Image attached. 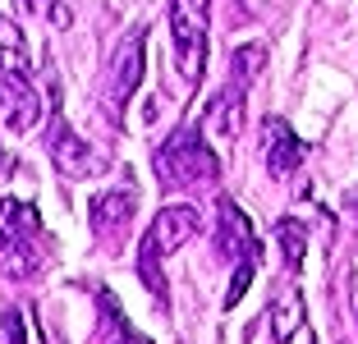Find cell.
Segmentation results:
<instances>
[{
  "mask_svg": "<svg viewBox=\"0 0 358 344\" xmlns=\"http://www.w3.org/2000/svg\"><path fill=\"white\" fill-rule=\"evenodd\" d=\"M46 261H51V234L37 207L23 198H0V275L37 280Z\"/></svg>",
  "mask_w": 358,
  "mask_h": 344,
  "instance_id": "obj_1",
  "label": "cell"
},
{
  "mask_svg": "<svg viewBox=\"0 0 358 344\" xmlns=\"http://www.w3.org/2000/svg\"><path fill=\"white\" fill-rule=\"evenodd\" d=\"M198 229H202V216H198V207H189V202H170V207H161L157 216H152L148 234H143V243H138V275L148 280V289L157 294V303H166L161 261H166L170 252L184 248Z\"/></svg>",
  "mask_w": 358,
  "mask_h": 344,
  "instance_id": "obj_2",
  "label": "cell"
},
{
  "mask_svg": "<svg viewBox=\"0 0 358 344\" xmlns=\"http://www.w3.org/2000/svg\"><path fill=\"white\" fill-rule=\"evenodd\" d=\"M207 28H211V0H170V55H175V73L184 92L202 83Z\"/></svg>",
  "mask_w": 358,
  "mask_h": 344,
  "instance_id": "obj_3",
  "label": "cell"
},
{
  "mask_svg": "<svg viewBox=\"0 0 358 344\" xmlns=\"http://www.w3.org/2000/svg\"><path fill=\"white\" fill-rule=\"evenodd\" d=\"M152 166H157V179L166 188H198V184L221 175V161H216L211 143L202 138V129H175L157 147Z\"/></svg>",
  "mask_w": 358,
  "mask_h": 344,
  "instance_id": "obj_4",
  "label": "cell"
},
{
  "mask_svg": "<svg viewBox=\"0 0 358 344\" xmlns=\"http://www.w3.org/2000/svg\"><path fill=\"white\" fill-rule=\"evenodd\" d=\"M143 73H148V32L129 28L120 51H115V60H110V73H106V115H110L115 124L124 120V106L138 96Z\"/></svg>",
  "mask_w": 358,
  "mask_h": 344,
  "instance_id": "obj_5",
  "label": "cell"
},
{
  "mask_svg": "<svg viewBox=\"0 0 358 344\" xmlns=\"http://www.w3.org/2000/svg\"><path fill=\"white\" fill-rule=\"evenodd\" d=\"M46 147H51V161L60 175L69 179H92L106 170V152L92 147L87 138L74 134V124L64 120V115H51V134H46Z\"/></svg>",
  "mask_w": 358,
  "mask_h": 344,
  "instance_id": "obj_6",
  "label": "cell"
},
{
  "mask_svg": "<svg viewBox=\"0 0 358 344\" xmlns=\"http://www.w3.org/2000/svg\"><path fill=\"white\" fill-rule=\"evenodd\" d=\"M266 326H271V344H317L313 326H308V308H303V289L294 280H285L271 299V313H266Z\"/></svg>",
  "mask_w": 358,
  "mask_h": 344,
  "instance_id": "obj_7",
  "label": "cell"
},
{
  "mask_svg": "<svg viewBox=\"0 0 358 344\" xmlns=\"http://www.w3.org/2000/svg\"><path fill=\"white\" fill-rule=\"evenodd\" d=\"M0 115L14 134H28L46 120L42 92L32 87V73H0Z\"/></svg>",
  "mask_w": 358,
  "mask_h": 344,
  "instance_id": "obj_8",
  "label": "cell"
},
{
  "mask_svg": "<svg viewBox=\"0 0 358 344\" xmlns=\"http://www.w3.org/2000/svg\"><path fill=\"white\" fill-rule=\"evenodd\" d=\"M216 252L225 261H257V239H253V220L239 211L234 198L216 202Z\"/></svg>",
  "mask_w": 358,
  "mask_h": 344,
  "instance_id": "obj_9",
  "label": "cell"
},
{
  "mask_svg": "<svg viewBox=\"0 0 358 344\" xmlns=\"http://www.w3.org/2000/svg\"><path fill=\"white\" fill-rule=\"evenodd\" d=\"M92 234L106 243H115L120 234H124L129 225H134V211H138V198L134 188H101L92 198Z\"/></svg>",
  "mask_w": 358,
  "mask_h": 344,
  "instance_id": "obj_10",
  "label": "cell"
},
{
  "mask_svg": "<svg viewBox=\"0 0 358 344\" xmlns=\"http://www.w3.org/2000/svg\"><path fill=\"white\" fill-rule=\"evenodd\" d=\"M262 157H266V170H271L275 179H285V175H294V170L303 166L308 147L299 143V134L285 124L280 115H271V120H262Z\"/></svg>",
  "mask_w": 358,
  "mask_h": 344,
  "instance_id": "obj_11",
  "label": "cell"
},
{
  "mask_svg": "<svg viewBox=\"0 0 358 344\" xmlns=\"http://www.w3.org/2000/svg\"><path fill=\"white\" fill-rule=\"evenodd\" d=\"M239 124H243V83H239V78H230L221 92L211 96L202 129H207L216 143H234V138H239Z\"/></svg>",
  "mask_w": 358,
  "mask_h": 344,
  "instance_id": "obj_12",
  "label": "cell"
},
{
  "mask_svg": "<svg viewBox=\"0 0 358 344\" xmlns=\"http://www.w3.org/2000/svg\"><path fill=\"white\" fill-rule=\"evenodd\" d=\"M0 73H32V60H28V42L14 19L0 14Z\"/></svg>",
  "mask_w": 358,
  "mask_h": 344,
  "instance_id": "obj_13",
  "label": "cell"
},
{
  "mask_svg": "<svg viewBox=\"0 0 358 344\" xmlns=\"http://www.w3.org/2000/svg\"><path fill=\"white\" fill-rule=\"evenodd\" d=\"M275 243H280L285 266H289V271H299V266H303V257H308V234H303V225H299L294 216H285L280 225H275Z\"/></svg>",
  "mask_w": 358,
  "mask_h": 344,
  "instance_id": "obj_14",
  "label": "cell"
},
{
  "mask_svg": "<svg viewBox=\"0 0 358 344\" xmlns=\"http://www.w3.org/2000/svg\"><path fill=\"white\" fill-rule=\"evenodd\" d=\"M262 64H266V46L262 42H248V46H239V51L230 55V69H234V78H239L243 87L262 73Z\"/></svg>",
  "mask_w": 358,
  "mask_h": 344,
  "instance_id": "obj_15",
  "label": "cell"
},
{
  "mask_svg": "<svg viewBox=\"0 0 358 344\" xmlns=\"http://www.w3.org/2000/svg\"><path fill=\"white\" fill-rule=\"evenodd\" d=\"M253 271H257V261H253V257H248V261H234V280H230V289H225V308H234V303L243 299V289H248Z\"/></svg>",
  "mask_w": 358,
  "mask_h": 344,
  "instance_id": "obj_16",
  "label": "cell"
},
{
  "mask_svg": "<svg viewBox=\"0 0 358 344\" xmlns=\"http://www.w3.org/2000/svg\"><path fill=\"white\" fill-rule=\"evenodd\" d=\"M0 344H23V313L10 308V313L0 317Z\"/></svg>",
  "mask_w": 358,
  "mask_h": 344,
  "instance_id": "obj_17",
  "label": "cell"
},
{
  "mask_svg": "<svg viewBox=\"0 0 358 344\" xmlns=\"http://www.w3.org/2000/svg\"><path fill=\"white\" fill-rule=\"evenodd\" d=\"M115 344H152V340H148V335H138V331H120Z\"/></svg>",
  "mask_w": 358,
  "mask_h": 344,
  "instance_id": "obj_18",
  "label": "cell"
},
{
  "mask_svg": "<svg viewBox=\"0 0 358 344\" xmlns=\"http://www.w3.org/2000/svg\"><path fill=\"white\" fill-rule=\"evenodd\" d=\"M19 5H28V10H32V5H37V0H19Z\"/></svg>",
  "mask_w": 358,
  "mask_h": 344,
  "instance_id": "obj_19",
  "label": "cell"
},
{
  "mask_svg": "<svg viewBox=\"0 0 358 344\" xmlns=\"http://www.w3.org/2000/svg\"><path fill=\"white\" fill-rule=\"evenodd\" d=\"M0 166H5V157H0Z\"/></svg>",
  "mask_w": 358,
  "mask_h": 344,
  "instance_id": "obj_20",
  "label": "cell"
}]
</instances>
